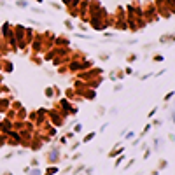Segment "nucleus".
Listing matches in <instances>:
<instances>
[{
    "mask_svg": "<svg viewBox=\"0 0 175 175\" xmlns=\"http://www.w3.org/2000/svg\"><path fill=\"white\" fill-rule=\"evenodd\" d=\"M154 60H156V61H161V60H163V56H161V54H156V56H154Z\"/></svg>",
    "mask_w": 175,
    "mask_h": 175,
    "instance_id": "obj_4",
    "label": "nucleus"
},
{
    "mask_svg": "<svg viewBox=\"0 0 175 175\" xmlns=\"http://www.w3.org/2000/svg\"><path fill=\"white\" fill-rule=\"evenodd\" d=\"M165 166H166V161H165V159H163V161H159V168H161V170H163V168H165Z\"/></svg>",
    "mask_w": 175,
    "mask_h": 175,
    "instance_id": "obj_3",
    "label": "nucleus"
},
{
    "mask_svg": "<svg viewBox=\"0 0 175 175\" xmlns=\"http://www.w3.org/2000/svg\"><path fill=\"white\" fill-rule=\"evenodd\" d=\"M173 95H175V91H170V93H168V95L165 96V102H168V100H170V98H172Z\"/></svg>",
    "mask_w": 175,
    "mask_h": 175,
    "instance_id": "obj_2",
    "label": "nucleus"
},
{
    "mask_svg": "<svg viewBox=\"0 0 175 175\" xmlns=\"http://www.w3.org/2000/svg\"><path fill=\"white\" fill-rule=\"evenodd\" d=\"M159 42H161V44H168V42H175V33H166V35H163V37L159 39Z\"/></svg>",
    "mask_w": 175,
    "mask_h": 175,
    "instance_id": "obj_1",
    "label": "nucleus"
}]
</instances>
